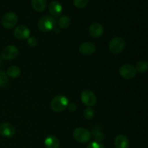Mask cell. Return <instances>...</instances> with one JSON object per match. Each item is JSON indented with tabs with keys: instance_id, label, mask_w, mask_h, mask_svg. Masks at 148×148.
<instances>
[{
	"instance_id": "obj_4",
	"label": "cell",
	"mask_w": 148,
	"mask_h": 148,
	"mask_svg": "<svg viewBox=\"0 0 148 148\" xmlns=\"http://www.w3.org/2000/svg\"><path fill=\"white\" fill-rule=\"evenodd\" d=\"M18 22V17L13 12H7L1 19V24L3 27L7 29H10L14 27Z\"/></svg>"
},
{
	"instance_id": "obj_19",
	"label": "cell",
	"mask_w": 148,
	"mask_h": 148,
	"mask_svg": "<svg viewBox=\"0 0 148 148\" xmlns=\"http://www.w3.org/2000/svg\"><path fill=\"white\" fill-rule=\"evenodd\" d=\"M135 69L137 72L143 73L148 69V63L145 61H140L136 64Z\"/></svg>"
},
{
	"instance_id": "obj_9",
	"label": "cell",
	"mask_w": 148,
	"mask_h": 148,
	"mask_svg": "<svg viewBox=\"0 0 148 148\" xmlns=\"http://www.w3.org/2000/svg\"><path fill=\"white\" fill-rule=\"evenodd\" d=\"M30 31L25 25H19L14 30V35L18 40H25L30 37Z\"/></svg>"
},
{
	"instance_id": "obj_3",
	"label": "cell",
	"mask_w": 148,
	"mask_h": 148,
	"mask_svg": "<svg viewBox=\"0 0 148 148\" xmlns=\"http://www.w3.org/2000/svg\"><path fill=\"white\" fill-rule=\"evenodd\" d=\"M73 137L78 143L84 144V143H87L90 140L91 133L86 129L79 127L74 131Z\"/></svg>"
},
{
	"instance_id": "obj_13",
	"label": "cell",
	"mask_w": 148,
	"mask_h": 148,
	"mask_svg": "<svg viewBox=\"0 0 148 148\" xmlns=\"http://www.w3.org/2000/svg\"><path fill=\"white\" fill-rule=\"evenodd\" d=\"M89 33L90 35L93 38H98L102 36L103 33V27L100 23H93L90 26Z\"/></svg>"
},
{
	"instance_id": "obj_25",
	"label": "cell",
	"mask_w": 148,
	"mask_h": 148,
	"mask_svg": "<svg viewBox=\"0 0 148 148\" xmlns=\"http://www.w3.org/2000/svg\"><path fill=\"white\" fill-rule=\"evenodd\" d=\"M27 44L30 46V47H35L37 46L38 40L35 37H29L27 38Z\"/></svg>"
},
{
	"instance_id": "obj_16",
	"label": "cell",
	"mask_w": 148,
	"mask_h": 148,
	"mask_svg": "<svg viewBox=\"0 0 148 148\" xmlns=\"http://www.w3.org/2000/svg\"><path fill=\"white\" fill-rule=\"evenodd\" d=\"M31 3L36 12H43L47 6V0H32Z\"/></svg>"
},
{
	"instance_id": "obj_22",
	"label": "cell",
	"mask_w": 148,
	"mask_h": 148,
	"mask_svg": "<svg viewBox=\"0 0 148 148\" xmlns=\"http://www.w3.org/2000/svg\"><path fill=\"white\" fill-rule=\"evenodd\" d=\"M83 114L84 117H85L87 120H90L94 117L95 112H94V111L91 108H87L84 111Z\"/></svg>"
},
{
	"instance_id": "obj_20",
	"label": "cell",
	"mask_w": 148,
	"mask_h": 148,
	"mask_svg": "<svg viewBox=\"0 0 148 148\" xmlns=\"http://www.w3.org/2000/svg\"><path fill=\"white\" fill-rule=\"evenodd\" d=\"M9 79L7 75L3 71H0V87H5L8 84Z\"/></svg>"
},
{
	"instance_id": "obj_14",
	"label": "cell",
	"mask_w": 148,
	"mask_h": 148,
	"mask_svg": "<svg viewBox=\"0 0 148 148\" xmlns=\"http://www.w3.org/2000/svg\"><path fill=\"white\" fill-rule=\"evenodd\" d=\"M114 145L116 148H129L130 141L126 136L120 134L115 138Z\"/></svg>"
},
{
	"instance_id": "obj_26",
	"label": "cell",
	"mask_w": 148,
	"mask_h": 148,
	"mask_svg": "<svg viewBox=\"0 0 148 148\" xmlns=\"http://www.w3.org/2000/svg\"><path fill=\"white\" fill-rule=\"evenodd\" d=\"M67 108H68V110H69V111H71V112H74V111H76L77 106H76V104H75V103H69Z\"/></svg>"
},
{
	"instance_id": "obj_11",
	"label": "cell",
	"mask_w": 148,
	"mask_h": 148,
	"mask_svg": "<svg viewBox=\"0 0 148 148\" xmlns=\"http://www.w3.org/2000/svg\"><path fill=\"white\" fill-rule=\"evenodd\" d=\"M49 11L53 17H59L63 11V7L58 1H52L49 4Z\"/></svg>"
},
{
	"instance_id": "obj_24",
	"label": "cell",
	"mask_w": 148,
	"mask_h": 148,
	"mask_svg": "<svg viewBox=\"0 0 148 148\" xmlns=\"http://www.w3.org/2000/svg\"><path fill=\"white\" fill-rule=\"evenodd\" d=\"M87 148H106L105 146L103 144H101V143H98V142H92V143H90Z\"/></svg>"
},
{
	"instance_id": "obj_8",
	"label": "cell",
	"mask_w": 148,
	"mask_h": 148,
	"mask_svg": "<svg viewBox=\"0 0 148 148\" xmlns=\"http://www.w3.org/2000/svg\"><path fill=\"white\" fill-rule=\"evenodd\" d=\"M18 55V49L16 46L10 45L4 48L1 53V57L6 60H12Z\"/></svg>"
},
{
	"instance_id": "obj_6",
	"label": "cell",
	"mask_w": 148,
	"mask_h": 148,
	"mask_svg": "<svg viewBox=\"0 0 148 148\" xmlns=\"http://www.w3.org/2000/svg\"><path fill=\"white\" fill-rule=\"evenodd\" d=\"M81 100L84 105L88 107H92L95 106L97 101V98L95 94L91 90H84L81 93Z\"/></svg>"
},
{
	"instance_id": "obj_2",
	"label": "cell",
	"mask_w": 148,
	"mask_h": 148,
	"mask_svg": "<svg viewBox=\"0 0 148 148\" xmlns=\"http://www.w3.org/2000/svg\"><path fill=\"white\" fill-rule=\"evenodd\" d=\"M56 22L53 17L51 16H44L42 17L38 23V26L39 29L43 32L51 31L55 28Z\"/></svg>"
},
{
	"instance_id": "obj_10",
	"label": "cell",
	"mask_w": 148,
	"mask_h": 148,
	"mask_svg": "<svg viewBox=\"0 0 148 148\" xmlns=\"http://www.w3.org/2000/svg\"><path fill=\"white\" fill-rule=\"evenodd\" d=\"M15 133L14 126L10 123L4 122L0 124V134L5 137H12Z\"/></svg>"
},
{
	"instance_id": "obj_27",
	"label": "cell",
	"mask_w": 148,
	"mask_h": 148,
	"mask_svg": "<svg viewBox=\"0 0 148 148\" xmlns=\"http://www.w3.org/2000/svg\"><path fill=\"white\" fill-rule=\"evenodd\" d=\"M1 56H0V66H1Z\"/></svg>"
},
{
	"instance_id": "obj_15",
	"label": "cell",
	"mask_w": 148,
	"mask_h": 148,
	"mask_svg": "<svg viewBox=\"0 0 148 148\" xmlns=\"http://www.w3.org/2000/svg\"><path fill=\"white\" fill-rule=\"evenodd\" d=\"M44 144L46 148H59L60 147L59 140L53 135L48 136L45 140Z\"/></svg>"
},
{
	"instance_id": "obj_5",
	"label": "cell",
	"mask_w": 148,
	"mask_h": 148,
	"mask_svg": "<svg viewBox=\"0 0 148 148\" xmlns=\"http://www.w3.org/2000/svg\"><path fill=\"white\" fill-rule=\"evenodd\" d=\"M125 47V40L121 37L114 38L110 41L108 48L110 51L113 53H119L124 50Z\"/></svg>"
},
{
	"instance_id": "obj_1",
	"label": "cell",
	"mask_w": 148,
	"mask_h": 148,
	"mask_svg": "<svg viewBox=\"0 0 148 148\" xmlns=\"http://www.w3.org/2000/svg\"><path fill=\"white\" fill-rule=\"evenodd\" d=\"M69 103V100L66 96L57 95L52 99L51 102V108L53 111L60 112L66 109Z\"/></svg>"
},
{
	"instance_id": "obj_12",
	"label": "cell",
	"mask_w": 148,
	"mask_h": 148,
	"mask_svg": "<svg viewBox=\"0 0 148 148\" xmlns=\"http://www.w3.org/2000/svg\"><path fill=\"white\" fill-rule=\"evenodd\" d=\"M95 50H96V46L92 42H85L82 43L79 47V53L86 56L92 54Z\"/></svg>"
},
{
	"instance_id": "obj_23",
	"label": "cell",
	"mask_w": 148,
	"mask_h": 148,
	"mask_svg": "<svg viewBox=\"0 0 148 148\" xmlns=\"http://www.w3.org/2000/svg\"><path fill=\"white\" fill-rule=\"evenodd\" d=\"M89 0H73V4L77 8H83L88 4Z\"/></svg>"
},
{
	"instance_id": "obj_18",
	"label": "cell",
	"mask_w": 148,
	"mask_h": 148,
	"mask_svg": "<svg viewBox=\"0 0 148 148\" xmlns=\"http://www.w3.org/2000/svg\"><path fill=\"white\" fill-rule=\"evenodd\" d=\"M71 24V20L68 16L63 15L58 20V25L61 28H67Z\"/></svg>"
},
{
	"instance_id": "obj_7",
	"label": "cell",
	"mask_w": 148,
	"mask_h": 148,
	"mask_svg": "<svg viewBox=\"0 0 148 148\" xmlns=\"http://www.w3.org/2000/svg\"><path fill=\"white\" fill-rule=\"evenodd\" d=\"M119 73L124 78L127 79H132L136 75L137 71L135 67L131 64H124L119 69Z\"/></svg>"
},
{
	"instance_id": "obj_21",
	"label": "cell",
	"mask_w": 148,
	"mask_h": 148,
	"mask_svg": "<svg viewBox=\"0 0 148 148\" xmlns=\"http://www.w3.org/2000/svg\"><path fill=\"white\" fill-rule=\"evenodd\" d=\"M92 134H93L94 138L95 139L96 142H98V143H101L102 140H104V134L103 133L101 132L98 128H96V130H93L92 131Z\"/></svg>"
},
{
	"instance_id": "obj_17",
	"label": "cell",
	"mask_w": 148,
	"mask_h": 148,
	"mask_svg": "<svg viewBox=\"0 0 148 148\" xmlns=\"http://www.w3.org/2000/svg\"><path fill=\"white\" fill-rule=\"evenodd\" d=\"M21 71L17 66H11L7 71V75L12 78H17L20 75Z\"/></svg>"
}]
</instances>
